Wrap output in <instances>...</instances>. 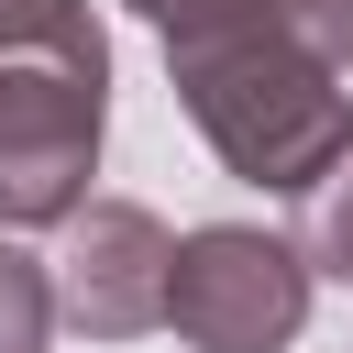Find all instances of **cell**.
Here are the masks:
<instances>
[{"label": "cell", "mask_w": 353, "mask_h": 353, "mask_svg": "<svg viewBox=\"0 0 353 353\" xmlns=\"http://www.w3.org/2000/svg\"><path fill=\"white\" fill-rule=\"evenodd\" d=\"M265 11H276V33L298 55H320L331 77H353V0H265Z\"/></svg>", "instance_id": "obj_8"}, {"label": "cell", "mask_w": 353, "mask_h": 353, "mask_svg": "<svg viewBox=\"0 0 353 353\" xmlns=\"http://www.w3.org/2000/svg\"><path fill=\"white\" fill-rule=\"evenodd\" d=\"M165 88H176V110L199 121V143H210L243 188H265V199H298V188L353 143L342 77H331L320 55H298L265 0L232 11L221 33L165 44Z\"/></svg>", "instance_id": "obj_1"}, {"label": "cell", "mask_w": 353, "mask_h": 353, "mask_svg": "<svg viewBox=\"0 0 353 353\" xmlns=\"http://www.w3.org/2000/svg\"><path fill=\"white\" fill-rule=\"evenodd\" d=\"M298 254H309V276L353 287V143L298 188Z\"/></svg>", "instance_id": "obj_6"}, {"label": "cell", "mask_w": 353, "mask_h": 353, "mask_svg": "<svg viewBox=\"0 0 353 353\" xmlns=\"http://www.w3.org/2000/svg\"><path fill=\"white\" fill-rule=\"evenodd\" d=\"M110 132V77L55 66V55H0V232H55L88 210Z\"/></svg>", "instance_id": "obj_3"}, {"label": "cell", "mask_w": 353, "mask_h": 353, "mask_svg": "<svg viewBox=\"0 0 353 353\" xmlns=\"http://www.w3.org/2000/svg\"><path fill=\"white\" fill-rule=\"evenodd\" d=\"M55 320L77 342H143L165 331V265H176V232L143 210V199H88L55 221Z\"/></svg>", "instance_id": "obj_4"}, {"label": "cell", "mask_w": 353, "mask_h": 353, "mask_svg": "<svg viewBox=\"0 0 353 353\" xmlns=\"http://www.w3.org/2000/svg\"><path fill=\"white\" fill-rule=\"evenodd\" d=\"M0 55H55V66L110 77V33L88 0H0Z\"/></svg>", "instance_id": "obj_5"}, {"label": "cell", "mask_w": 353, "mask_h": 353, "mask_svg": "<svg viewBox=\"0 0 353 353\" xmlns=\"http://www.w3.org/2000/svg\"><path fill=\"white\" fill-rule=\"evenodd\" d=\"M55 342V276L0 232V353H44Z\"/></svg>", "instance_id": "obj_7"}, {"label": "cell", "mask_w": 353, "mask_h": 353, "mask_svg": "<svg viewBox=\"0 0 353 353\" xmlns=\"http://www.w3.org/2000/svg\"><path fill=\"white\" fill-rule=\"evenodd\" d=\"M309 254L287 232H254V221H199L176 232V265H165V320L188 353H287L309 331Z\"/></svg>", "instance_id": "obj_2"}, {"label": "cell", "mask_w": 353, "mask_h": 353, "mask_svg": "<svg viewBox=\"0 0 353 353\" xmlns=\"http://www.w3.org/2000/svg\"><path fill=\"white\" fill-rule=\"evenodd\" d=\"M132 11H143L165 44H188V33H221V22H232V11H254V0H132Z\"/></svg>", "instance_id": "obj_9"}]
</instances>
